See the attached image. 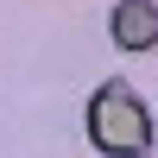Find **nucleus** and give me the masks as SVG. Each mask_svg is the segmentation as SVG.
<instances>
[{
  "label": "nucleus",
  "mask_w": 158,
  "mask_h": 158,
  "mask_svg": "<svg viewBox=\"0 0 158 158\" xmlns=\"http://www.w3.org/2000/svg\"><path fill=\"white\" fill-rule=\"evenodd\" d=\"M89 139L108 158H146L152 152V114H146V101L133 95V82L108 76V82L95 89V101H89Z\"/></svg>",
  "instance_id": "nucleus-1"
},
{
  "label": "nucleus",
  "mask_w": 158,
  "mask_h": 158,
  "mask_svg": "<svg viewBox=\"0 0 158 158\" xmlns=\"http://www.w3.org/2000/svg\"><path fill=\"white\" fill-rule=\"evenodd\" d=\"M108 38L120 51H158V0H114Z\"/></svg>",
  "instance_id": "nucleus-2"
}]
</instances>
